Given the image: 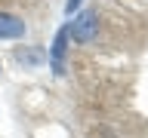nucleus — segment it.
<instances>
[{"label":"nucleus","mask_w":148,"mask_h":138,"mask_svg":"<svg viewBox=\"0 0 148 138\" xmlns=\"http://www.w3.org/2000/svg\"><path fill=\"white\" fill-rule=\"evenodd\" d=\"M68 34H71L77 43H92V40H96V34H99V16H96L92 9L80 12V16L74 18V25L68 28Z\"/></svg>","instance_id":"1"},{"label":"nucleus","mask_w":148,"mask_h":138,"mask_svg":"<svg viewBox=\"0 0 148 138\" xmlns=\"http://www.w3.org/2000/svg\"><path fill=\"white\" fill-rule=\"evenodd\" d=\"M25 34V22L9 12H0V40H16Z\"/></svg>","instance_id":"3"},{"label":"nucleus","mask_w":148,"mask_h":138,"mask_svg":"<svg viewBox=\"0 0 148 138\" xmlns=\"http://www.w3.org/2000/svg\"><path fill=\"white\" fill-rule=\"evenodd\" d=\"M68 40H71V34H68V28H62L59 34H56L53 46H49V68H53L56 77H62L65 74V55H68Z\"/></svg>","instance_id":"2"},{"label":"nucleus","mask_w":148,"mask_h":138,"mask_svg":"<svg viewBox=\"0 0 148 138\" xmlns=\"http://www.w3.org/2000/svg\"><path fill=\"white\" fill-rule=\"evenodd\" d=\"M80 6V0H68V3H65V12H68V16H74V9Z\"/></svg>","instance_id":"4"}]
</instances>
